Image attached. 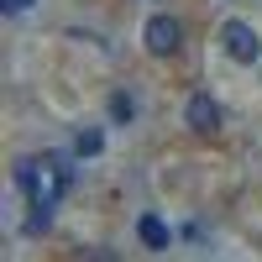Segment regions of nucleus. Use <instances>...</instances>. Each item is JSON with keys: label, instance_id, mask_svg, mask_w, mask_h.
I'll list each match as a JSON object with an SVG mask.
<instances>
[{"label": "nucleus", "instance_id": "f257e3e1", "mask_svg": "<svg viewBox=\"0 0 262 262\" xmlns=\"http://www.w3.org/2000/svg\"><path fill=\"white\" fill-rule=\"evenodd\" d=\"M221 42H226V53H231L236 63H257V58H262V37H257L252 21H226V27H221Z\"/></svg>", "mask_w": 262, "mask_h": 262}, {"label": "nucleus", "instance_id": "f03ea898", "mask_svg": "<svg viewBox=\"0 0 262 262\" xmlns=\"http://www.w3.org/2000/svg\"><path fill=\"white\" fill-rule=\"evenodd\" d=\"M147 53H158V58H168V53H179V42H184V27L173 16H152L147 21Z\"/></svg>", "mask_w": 262, "mask_h": 262}, {"label": "nucleus", "instance_id": "7ed1b4c3", "mask_svg": "<svg viewBox=\"0 0 262 262\" xmlns=\"http://www.w3.org/2000/svg\"><path fill=\"white\" fill-rule=\"evenodd\" d=\"M184 121H189V131L210 137V131H221V105H215L210 95H189V105H184Z\"/></svg>", "mask_w": 262, "mask_h": 262}, {"label": "nucleus", "instance_id": "20e7f679", "mask_svg": "<svg viewBox=\"0 0 262 262\" xmlns=\"http://www.w3.org/2000/svg\"><path fill=\"white\" fill-rule=\"evenodd\" d=\"M137 236H142V247H147V252H168V242H173L168 226L158 221V215H142V221H137Z\"/></svg>", "mask_w": 262, "mask_h": 262}, {"label": "nucleus", "instance_id": "39448f33", "mask_svg": "<svg viewBox=\"0 0 262 262\" xmlns=\"http://www.w3.org/2000/svg\"><path fill=\"white\" fill-rule=\"evenodd\" d=\"M111 121H116V126H131V121H137V100H131L126 90L111 95Z\"/></svg>", "mask_w": 262, "mask_h": 262}, {"label": "nucleus", "instance_id": "423d86ee", "mask_svg": "<svg viewBox=\"0 0 262 262\" xmlns=\"http://www.w3.org/2000/svg\"><path fill=\"white\" fill-rule=\"evenodd\" d=\"M100 147H105V137H100V131H79V142H74V152H79V158H95Z\"/></svg>", "mask_w": 262, "mask_h": 262}, {"label": "nucleus", "instance_id": "0eeeda50", "mask_svg": "<svg viewBox=\"0 0 262 262\" xmlns=\"http://www.w3.org/2000/svg\"><path fill=\"white\" fill-rule=\"evenodd\" d=\"M0 11H6V16H27L32 0H0Z\"/></svg>", "mask_w": 262, "mask_h": 262}]
</instances>
